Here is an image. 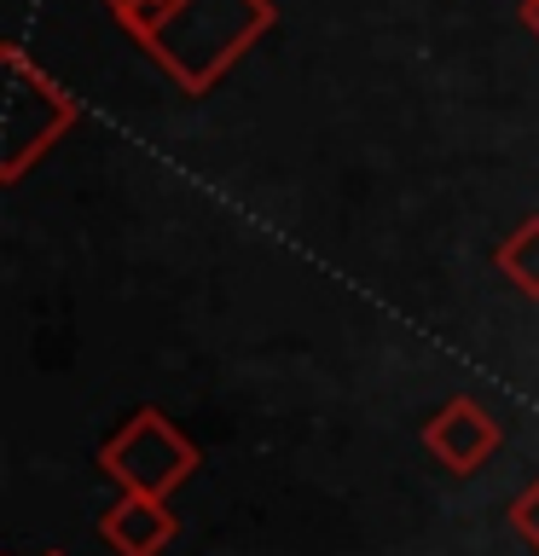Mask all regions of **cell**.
<instances>
[{"label": "cell", "mask_w": 539, "mask_h": 556, "mask_svg": "<svg viewBox=\"0 0 539 556\" xmlns=\"http://www.w3.org/2000/svg\"><path fill=\"white\" fill-rule=\"evenodd\" d=\"M163 7H174V0H111V12L122 17V24H128V35H139Z\"/></svg>", "instance_id": "ba28073f"}, {"label": "cell", "mask_w": 539, "mask_h": 556, "mask_svg": "<svg viewBox=\"0 0 539 556\" xmlns=\"http://www.w3.org/2000/svg\"><path fill=\"white\" fill-rule=\"evenodd\" d=\"M493 267L511 278L522 295H534V302H539V215H528L511 238L499 243V250H493Z\"/></svg>", "instance_id": "8992f818"}, {"label": "cell", "mask_w": 539, "mask_h": 556, "mask_svg": "<svg viewBox=\"0 0 539 556\" xmlns=\"http://www.w3.org/2000/svg\"><path fill=\"white\" fill-rule=\"evenodd\" d=\"M47 556H64V551H47Z\"/></svg>", "instance_id": "30bf717a"}, {"label": "cell", "mask_w": 539, "mask_h": 556, "mask_svg": "<svg viewBox=\"0 0 539 556\" xmlns=\"http://www.w3.org/2000/svg\"><path fill=\"white\" fill-rule=\"evenodd\" d=\"M99 469L122 481V493H151L168 498L191 469H198V446L168 424L156 406H139L111 441L99 446Z\"/></svg>", "instance_id": "7a4b0ae2"}, {"label": "cell", "mask_w": 539, "mask_h": 556, "mask_svg": "<svg viewBox=\"0 0 539 556\" xmlns=\"http://www.w3.org/2000/svg\"><path fill=\"white\" fill-rule=\"evenodd\" d=\"M7 111H0V128H7V156H0V174L17 180L29 168V156H41L52 139H59L70 122L82 116V104L64 93L52 76L29 64L24 47H7Z\"/></svg>", "instance_id": "3957f363"}, {"label": "cell", "mask_w": 539, "mask_h": 556, "mask_svg": "<svg viewBox=\"0 0 539 556\" xmlns=\"http://www.w3.org/2000/svg\"><path fill=\"white\" fill-rule=\"evenodd\" d=\"M522 24H528L539 35V0H522Z\"/></svg>", "instance_id": "9c48e42d"}, {"label": "cell", "mask_w": 539, "mask_h": 556, "mask_svg": "<svg viewBox=\"0 0 539 556\" xmlns=\"http://www.w3.org/2000/svg\"><path fill=\"white\" fill-rule=\"evenodd\" d=\"M511 528H516V533L539 551V481H534L528 493H522V498L511 504Z\"/></svg>", "instance_id": "52a82bcc"}, {"label": "cell", "mask_w": 539, "mask_h": 556, "mask_svg": "<svg viewBox=\"0 0 539 556\" xmlns=\"http://www.w3.org/2000/svg\"><path fill=\"white\" fill-rule=\"evenodd\" d=\"M424 446L452 469V476H476V469L493 458V446H499V424H493V412H487L481 400L459 394L424 424Z\"/></svg>", "instance_id": "277c9868"}, {"label": "cell", "mask_w": 539, "mask_h": 556, "mask_svg": "<svg viewBox=\"0 0 539 556\" xmlns=\"http://www.w3.org/2000/svg\"><path fill=\"white\" fill-rule=\"evenodd\" d=\"M273 29L267 0H174L134 35L186 93H209L221 70Z\"/></svg>", "instance_id": "6da1fadb"}, {"label": "cell", "mask_w": 539, "mask_h": 556, "mask_svg": "<svg viewBox=\"0 0 539 556\" xmlns=\"http://www.w3.org/2000/svg\"><path fill=\"white\" fill-rule=\"evenodd\" d=\"M174 528H180V521H174L168 504L151 498V493H122V504H111L99 521L104 545L116 556H156L174 539Z\"/></svg>", "instance_id": "5b68a950"}]
</instances>
